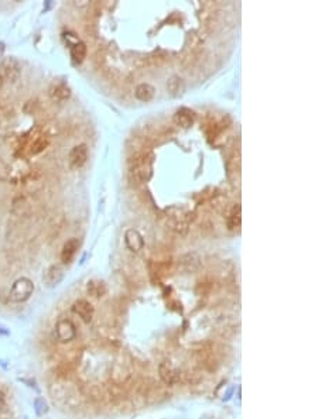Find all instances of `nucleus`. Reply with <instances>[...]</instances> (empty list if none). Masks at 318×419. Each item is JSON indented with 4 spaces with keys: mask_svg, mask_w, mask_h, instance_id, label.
<instances>
[{
    "mask_svg": "<svg viewBox=\"0 0 318 419\" xmlns=\"http://www.w3.org/2000/svg\"><path fill=\"white\" fill-rule=\"evenodd\" d=\"M33 291H34L33 281L26 277H21L13 284L10 289V299L14 302H24L33 295Z\"/></svg>",
    "mask_w": 318,
    "mask_h": 419,
    "instance_id": "1",
    "label": "nucleus"
},
{
    "mask_svg": "<svg viewBox=\"0 0 318 419\" xmlns=\"http://www.w3.org/2000/svg\"><path fill=\"white\" fill-rule=\"evenodd\" d=\"M55 332H57L58 340L62 341V343H67L77 336V328L70 319H60L57 322V326H55Z\"/></svg>",
    "mask_w": 318,
    "mask_h": 419,
    "instance_id": "2",
    "label": "nucleus"
},
{
    "mask_svg": "<svg viewBox=\"0 0 318 419\" xmlns=\"http://www.w3.org/2000/svg\"><path fill=\"white\" fill-rule=\"evenodd\" d=\"M72 312L77 315V316H80L81 319L85 323H89L92 321V318H94V312H95V311H94L92 304L88 302L87 299H78V301H75L74 305H72Z\"/></svg>",
    "mask_w": 318,
    "mask_h": 419,
    "instance_id": "3",
    "label": "nucleus"
},
{
    "mask_svg": "<svg viewBox=\"0 0 318 419\" xmlns=\"http://www.w3.org/2000/svg\"><path fill=\"white\" fill-rule=\"evenodd\" d=\"M124 243L130 251L139 253L144 247V239L136 229H127L126 233H124Z\"/></svg>",
    "mask_w": 318,
    "mask_h": 419,
    "instance_id": "4",
    "label": "nucleus"
},
{
    "mask_svg": "<svg viewBox=\"0 0 318 419\" xmlns=\"http://www.w3.org/2000/svg\"><path fill=\"white\" fill-rule=\"evenodd\" d=\"M88 160V147L87 144H78L70 153V164L72 168H81Z\"/></svg>",
    "mask_w": 318,
    "mask_h": 419,
    "instance_id": "5",
    "label": "nucleus"
},
{
    "mask_svg": "<svg viewBox=\"0 0 318 419\" xmlns=\"http://www.w3.org/2000/svg\"><path fill=\"white\" fill-rule=\"evenodd\" d=\"M64 275H65V272H64V268H62L61 265H60V264H53L48 270L45 271V285L50 287V288L57 287L62 279H64Z\"/></svg>",
    "mask_w": 318,
    "mask_h": 419,
    "instance_id": "6",
    "label": "nucleus"
},
{
    "mask_svg": "<svg viewBox=\"0 0 318 419\" xmlns=\"http://www.w3.org/2000/svg\"><path fill=\"white\" fill-rule=\"evenodd\" d=\"M78 249H80V240H78V239L72 237L70 240H67L64 247H62L61 261L64 262V264H70V262L74 260L75 254L78 251Z\"/></svg>",
    "mask_w": 318,
    "mask_h": 419,
    "instance_id": "7",
    "label": "nucleus"
},
{
    "mask_svg": "<svg viewBox=\"0 0 318 419\" xmlns=\"http://www.w3.org/2000/svg\"><path fill=\"white\" fill-rule=\"evenodd\" d=\"M226 223H228V229L230 232H238L240 229V225H242V208H240V205H235L230 209Z\"/></svg>",
    "mask_w": 318,
    "mask_h": 419,
    "instance_id": "8",
    "label": "nucleus"
},
{
    "mask_svg": "<svg viewBox=\"0 0 318 419\" xmlns=\"http://www.w3.org/2000/svg\"><path fill=\"white\" fill-rule=\"evenodd\" d=\"M160 378L166 385H174L177 381V371L168 363H161L159 366Z\"/></svg>",
    "mask_w": 318,
    "mask_h": 419,
    "instance_id": "9",
    "label": "nucleus"
},
{
    "mask_svg": "<svg viewBox=\"0 0 318 419\" xmlns=\"http://www.w3.org/2000/svg\"><path fill=\"white\" fill-rule=\"evenodd\" d=\"M87 44L82 41H77V43L71 44V58L75 64H81L87 58Z\"/></svg>",
    "mask_w": 318,
    "mask_h": 419,
    "instance_id": "10",
    "label": "nucleus"
},
{
    "mask_svg": "<svg viewBox=\"0 0 318 419\" xmlns=\"http://www.w3.org/2000/svg\"><path fill=\"white\" fill-rule=\"evenodd\" d=\"M154 93H156V89L151 86L150 84H146V82L137 85L136 90H134V95L140 102H150L151 99L154 97Z\"/></svg>",
    "mask_w": 318,
    "mask_h": 419,
    "instance_id": "11",
    "label": "nucleus"
},
{
    "mask_svg": "<svg viewBox=\"0 0 318 419\" xmlns=\"http://www.w3.org/2000/svg\"><path fill=\"white\" fill-rule=\"evenodd\" d=\"M177 124H180L181 127H190L193 123H194V113L187 109V107H181L178 112L176 113V117H174Z\"/></svg>",
    "mask_w": 318,
    "mask_h": 419,
    "instance_id": "12",
    "label": "nucleus"
},
{
    "mask_svg": "<svg viewBox=\"0 0 318 419\" xmlns=\"http://www.w3.org/2000/svg\"><path fill=\"white\" fill-rule=\"evenodd\" d=\"M1 68H3V72H4L6 78L10 79V81H16L18 78V75H20V68H18L17 61H14L11 58L3 62Z\"/></svg>",
    "mask_w": 318,
    "mask_h": 419,
    "instance_id": "13",
    "label": "nucleus"
},
{
    "mask_svg": "<svg viewBox=\"0 0 318 419\" xmlns=\"http://www.w3.org/2000/svg\"><path fill=\"white\" fill-rule=\"evenodd\" d=\"M167 89L168 92H171L173 96H178L184 92L186 89V85H184V81L180 78V77H171L170 81L167 82Z\"/></svg>",
    "mask_w": 318,
    "mask_h": 419,
    "instance_id": "14",
    "label": "nucleus"
},
{
    "mask_svg": "<svg viewBox=\"0 0 318 419\" xmlns=\"http://www.w3.org/2000/svg\"><path fill=\"white\" fill-rule=\"evenodd\" d=\"M87 289H88V294L89 295H92V297H102L104 294L106 292V287L104 282H101V281H91V282H88V287H87Z\"/></svg>",
    "mask_w": 318,
    "mask_h": 419,
    "instance_id": "15",
    "label": "nucleus"
},
{
    "mask_svg": "<svg viewBox=\"0 0 318 419\" xmlns=\"http://www.w3.org/2000/svg\"><path fill=\"white\" fill-rule=\"evenodd\" d=\"M136 172H137V175L140 176L141 179H149L147 178V175L149 176H151V160H141L140 163L137 164V168H136Z\"/></svg>",
    "mask_w": 318,
    "mask_h": 419,
    "instance_id": "16",
    "label": "nucleus"
},
{
    "mask_svg": "<svg viewBox=\"0 0 318 419\" xmlns=\"http://www.w3.org/2000/svg\"><path fill=\"white\" fill-rule=\"evenodd\" d=\"M48 139L47 137H44V136H40L38 139L34 140V143L31 144V149H30V153L31 154H38V153H41L43 150L48 146Z\"/></svg>",
    "mask_w": 318,
    "mask_h": 419,
    "instance_id": "17",
    "label": "nucleus"
},
{
    "mask_svg": "<svg viewBox=\"0 0 318 419\" xmlns=\"http://www.w3.org/2000/svg\"><path fill=\"white\" fill-rule=\"evenodd\" d=\"M53 96L58 100H64L67 97H70V87L65 86V85H57V86L53 89Z\"/></svg>",
    "mask_w": 318,
    "mask_h": 419,
    "instance_id": "18",
    "label": "nucleus"
},
{
    "mask_svg": "<svg viewBox=\"0 0 318 419\" xmlns=\"http://www.w3.org/2000/svg\"><path fill=\"white\" fill-rule=\"evenodd\" d=\"M34 411L38 417H44L48 412V404L44 398H35L34 400Z\"/></svg>",
    "mask_w": 318,
    "mask_h": 419,
    "instance_id": "19",
    "label": "nucleus"
},
{
    "mask_svg": "<svg viewBox=\"0 0 318 419\" xmlns=\"http://www.w3.org/2000/svg\"><path fill=\"white\" fill-rule=\"evenodd\" d=\"M0 333H1V335H9V331H6V328L0 326Z\"/></svg>",
    "mask_w": 318,
    "mask_h": 419,
    "instance_id": "20",
    "label": "nucleus"
},
{
    "mask_svg": "<svg viewBox=\"0 0 318 419\" xmlns=\"http://www.w3.org/2000/svg\"><path fill=\"white\" fill-rule=\"evenodd\" d=\"M4 53V44L0 41V55Z\"/></svg>",
    "mask_w": 318,
    "mask_h": 419,
    "instance_id": "21",
    "label": "nucleus"
},
{
    "mask_svg": "<svg viewBox=\"0 0 318 419\" xmlns=\"http://www.w3.org/2000/svg\"><path fill=\"white\" fill-rule=\"evenodd\" d=\"M3 402H4V394L0 391V405H1Z\"/></svg>",
    "mask_w": 318,
    "mask_h": 419,
    "instance_id": "22",
    "label": "nucleus"
},
{
    "mask_svg": "<svg viewBox=\"0 0 318 419\" xmlns=\"http://www.w3.org/2000/svg\"><path fill=\"white\" fill-rule=\"evenodd\" d=\"M1 86H3V77H1V74H0V89H1Z\"/></svg>",
    "mask_w": 318,
    "mask_h": 419,
    "instance_id": "23",
    "label": "nucleus"
},
{
    "mask_svg": "<svg viewBox=\"0 0 318 419\" xmlns=\"http://www.w3.org/2000/svg\"><path fill=\"white\" fill-rule=\"evenodd\" d=\"M24 419H27V418H24Z\"/></svg>",
    "mask_w": 318,
    "mask_h": 419,
    "instance_id": "24",
    "label": "nucleus"
}]
</instances>
